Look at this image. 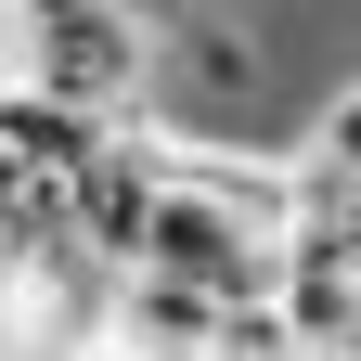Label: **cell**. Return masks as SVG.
Here are the masks:
<instances>
[{"mask_svg":"<svg viewBox=\"0 0 361 361\" xmlns=\"http://www.w3.org/2000/svg\"><path fill=\"white\" fill-rule=\"evenodd\" d=\"M104 142L90 116H65V104H39L26 78H0V219L13 207H52L65 180H78V155Z\"/></svg>","mask_w":361,"mask_h":361,"instance_id":"cell-2","label":"cell"},{"mask_svg":"<svg viewBox=\"0 0 361 361\" xmlns=\"http://www.w3.org/2000/svg\"><path fill=\"white\" fill-rule=\"evenodd\" d=\"M13 78L90 129L155 116V26L116 0H13Z\"/></svg>","mask_w":361,"mask_h":361,"instance_id":"cell-1","label":"cell"},{"mask_svg":"<svg viewBox=\"0 0 361 361\" xmlns=\"http://www.w3.org/2000/svg\"><path fill=\"white\" fill-rule=\"evenodd\" d=\"M116 13H142V26H155V39H168V26H180V13H207V0H116Z\"/></svg>","mask_w":361,"mask_h":361,"instance_id":"cell-4","label":"cell"},{"mask_svg":"<svg viewBox=\"0 0 361 361\" xmlns=\"http://www.w3.org/2000/svg\"><path fill=\"white\" fill-rule=\"evenodd\" d=\"M297 142L323 155V168H348V180H361V78H336L323 104H310V129H297Z\"/></svg>","mask_w":361,"mask_h":361,"instance_id":"cell-3","label":"cell"}]
</instances>
